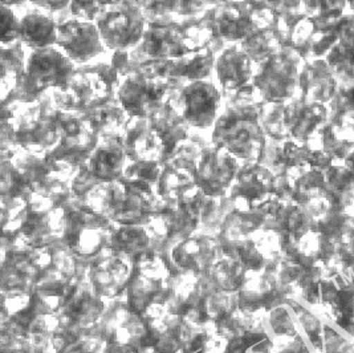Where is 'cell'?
Instances as JSON below:
<instances>
[{
    "mask_svg": "<svg viewBox=\"0 0 354 353\" xmlns=\"http://www.w3.org/2000/svg\"><path fill=\"white\" fill-rule=\"evenodd\" d=\"M242 162L225 147L207 145L201 152L194 181L209 197H225L232 188Z\"/></svg>",
    "mask_w": 354,
    "mask_h": 353,
    "instance_id": "7",
    "label": "cell"
},
{
    "mask_svg": "<svg viewBox=\"0 0 354 353\" xmlns=\"http://www.w3.org/2000/svg\"><path fill=\"white\" fill-rule=\"evenodd\" d=\"M335 78L341 85L354 87V55L336 44L325 57Z\"/></svg>",
    "mask_w": 354,
    "mask_h": 353,
    "instance_id": "36",
    "label": "cell"
},
{
    "mask_svg": "<svg viewBox=\"0 0 354 353\" xmlns=\"http://www.w3.org/2000/svg\"><path fill=\"white\" fill-rule=\"evenodd\" d=\"M337 33L336 31L332 33H313L312 39H310V46H309V55H308V62L316 60V59H325L326 55L330 52L337 44Z\"/></svg>",
    "mask_w": 354,
    "mask_h": 353,
    "instance_id": "45",
    "label": "cell"
},
{
    "mask_svg": "<svg viewBox=\"0 0 354 353\" xmlns=\"http://www.w3.org/2000/svg\"><path fill=\"white\" fill-rule=\"evenodd\" d=\"M284 118L290 140L306 144L329 121V108L297 93L286 104Z\"/></svg>",
    "mask_w": 354,
    "mask_h": 353,
    "instance_id": "11",
    "label": "cell"
},
{
    "mask_svg": "<svg viewBox=\"0 0 354 353\" xmlns=\"http://www.w3.org/2000/svg\"><path fill=\"white\" fill-rule=\"evenodd\" d=\"M57 33L56 20L41 12H30L21 17L19 42L31 51L49 48L56 46Z\"/></svg>",
    "mask_w": 354,
    "mask_h": 353,
    "instance_id": "23",
    "label": "cell"
},
{
    "mask_svg": "<svg viewBox=\"0 0 354 353\" xmlns=\"http://www.w3.org/2000/svg\"><path fill=\"white\" fill-rule=\"evenodd\" d=\"M170 96L167 79L149 76L138 69H134L124 79L117 93L128 116L138 118H151L160 112Z\"/></svg>",
    "mask_w": 354,
    "mask_h": 353,
    "instance_id": "5",
    "label": "cell"
},
{
    "mask_svg": "<svg viewBox=\"0 0 354 353\" xmlns=\"http://www.w3.org/2000/svg\"><path fill=\"white\" fill-rule=\"evenodd\" d=\"M254 12H260V11H264V10H270L267 7V3L266 0H243Z\"/></svg>",
    "mask_w": 354,
    "mask_h": 353,
    "instance_id": "52",
    "label": "cell"
},
{
    "mask_svg": "<svg viewBox=\"0 0 354 353\" xmlns=\"http://www.w3.org/2000/svg\"><path fill=\"white\" fill-rule=\"evenodd\" d=\"M121 134L129 160L161 161V143L151 128L150 118L129 117Z\"/></svg>",
    "mask_w": 354,
    "mask_h": 353,
    "instance_id": "18",
    "label": "cell"
},
{
    "mask_svg": "<svg viewBox=\"0 0 354 353\" xmlns=\"http://www.w3.org/2000/svg\"><path fill=\"white\" fill-rule=\"evenodd\" d=\"M325 197V173L317 169H308L296 178L292 201L306 206L308 202Z\"/></svg>",
    "mask_w": 354,
    "mask_h": 353,
    "instance_id": "31",
    "label": "cell"
},
{
    "mask_svg": "<svg viewBox=\"0 0 354 353\" xmlns=\"http://www.w3.org/2000/svg\"><path fill=\"white\" fill-rule=\"evenodd\" d=\"M115 0H71L69 11L72 17L88 21H96L104 7Z\"/></svg>",
    "mask_w": 354,
    "mask_h": 353,
    "instance_id": "43",
    "label": "cell"
},
{
    "mask_svg": "<svg viewBox=\"0 0 354 353\" xmlns=\"http://www.w3.org/2000/svg\"><path fill=\"white\" fill-rule=\"evenodd\" d=\"M286 104L266 102L261 108V127L267 136L274 141L284 143L290 140V133L286 127L284 118Z\"/></svg>",
    "mask_w": 354,
    "mask_h": 353,
    "instance_id": "33",
    "label": "cell"
},
{
    "mask_svg": "<svg viewBox=\"0 0 354 353\" xmlns=\"http://www.w3.org/2000/svg\"><path fill=\"white\" fill-rule=\"evenodd\" d=\"M28 56L24 46L15 42L8 46H0V98L6 102L17 91L19 81L26 73Z\"/></svg>",
    "mask_w": 354,
    "mask_h": 353,
    "instance_id": "24",
    "label": "cell"
},
{
    "mask_svg": "<svg viewBox=\"0 0 354 353\" xmlns=\"http://www.w3.org/2000/svg\"><path fill=\"white\" fill-rule=\"evenodd\" d=\"M138 1H141V4H142V0H138Z\"/></svg>",
    "mask_w": 354,
    "mask_h": 353,
    "instance_id": "56",
    "label": "cell"
},
{
    "mask_svg": "<svg viewBox=\"0 0 354 353\" xmlns=\"http://www.w3.org/2000/svg\"><path fill=\"white\" fill-rule=\"evenodd\" d=\"M264 104L252 82L228 93L225 109L211 132V143L225 147L242 163L258 162L267 140L261 127Z\"/></svg>",
    "mask_w": 354,
    "mask_h": 353,
    "instance_id": "1",
    "label": "cell"
},
{
    "mask_svg": "<svg viewBox=\"0 0 354 353\" xmlns=\"http://www.w3.org/2000/svg\"><path fill=\"white\" fill-rule=\"evenodd\" d=\"M85 72L93 84L97 98L117 96L120 87L124 81L120 71L115 68L109 59V62H100L97 64H85L77 66Z\"/></svg>",
    "mask_w": 354,
    "mask_h": 353,
    "instance_id": "26",
    "label": "cell"
},
{
    "mask_svg": "<svg viewBox=\"0 0 354 353\" xmlns=\"http://www.w3.org/2000/svg\"><path fill=\"white\" fill-rule=\"evenodd\" d=\"M56 47L77 66L88 64L106 52L96 23L76 17L59 23Z\"/></svg>",
    "mask_w": 354,
    "mask_h": 353,
    "instance_id": "9",
    "label": "cell"
},
{
    "mask_svg": "<svg viewBox=\"0 0 354 353\" xmlns=\"http://www.w3.org/2000/svg\"><path fill=\"white\" fill-rule=\"evenodd\" d=\"M337 87L338 81L325 59L310 60L303 65L299 79V95L328 105Z\"/></svg>",
    "mask_w": 354,
    "mask_h": 353,
    "instance_id": "20",
    "label": "cell"
},
{
    "mask_svg": "<svg viewBox=\"0 0 354 353\" xmlns=\"http://www.w3.org/2000/svg\"><path fill=\"white\" fill-rule=\"evenodd\" d=\"M98 183L101 182L93 176V173L88 168V163H85L79 168L71 178L72 195L80 201H84L85 197L91 193Z\"/></svg>",
    "mask_w": 354,
    "mask_h": 353,
    "instance_id": "41",
    "label": "cell"
},
{
    "mask_svg": "<svg viewBox=\"0 0 354 353\" xmlns=\"http://www.w3.org/2000/svg\"><path fill=\"white\" fill-rule=\"evenodd\" d=\"M163 172L161 161L129 160L124 168L122 179L129 182H145L156 188Z\"/></svg>",
    "mask_w": 354,
    "mask_h": 353,
    "instance_id": "35",
    "label": "cell"
},
{
    "mask_svg": "<svg viewBox=\"0 0 354 353\" xmlns=\"http://www.w3.org/2000/svg\"><path fill=\"white\" fill-rule=\"evenodd\" d=\"M100 143V137L93 132L82 136H62L57 145L46 153V157L53 168L68 176L85 165Z\"/></svg>",
    "mask_w": 354,
    "mask_h": 353,
    "instance_id": "14",
    "label": "cell"
},
{
    "mask_svg": "<svg viewBox=\"0 0 354 353\" xmlns=\"http://www.w3.org/2000/svg\"><path fill=\"white\" fill-rule=\"evenodd\" d=\"M274 174L259 162H244L227 197L241 195L248 199L252 210L258 209L272 197Z\"/></svg>",
    "mask_w": 354,
    "mask_h": 353,
    "instance_id": "17",
    "label": "cell"
},
{
    "mask_svg": "<svg viewBox=\"0 0 354 353\" xmlns=\"http://www.w3.org/2000/svg\"><path fill=\"white\" fill-rule=\"evenodd\" d=\"M62 134L56 127L39 117V102L24 104L15 120V140L20 149L46 154L60 141Z\"/></svg>",
    "mask_w": 354,
    "mask_h": 353,
    "instance_id": "10",
    "label": "cell"
},
{
    "mask_svg": "<svg viewBox=\"0 0 354 353\" xmlns=\"http://www.w3.org/2000/svg\"><path fill=\"white\" fill-rule=\"evenodd\" d=\"M80 116L89 130L98 137L121 132L129 118L117 96L96 98L85 111L80 112Z\"/></svg>",
    "mask_w": 354,
    "mask_h": 353,
    "instance_id": "21",
    "label": "cell"
},
{
    "mask_svg": "<svg viewBox=\"0 0 354 353\" xmlns=\"http://www.w3.org/2000/svg\"><path fill=\"white\" fill-rule=\"evenodd\" d=\"M322 134L324 150L335 163H345L354 150V114L329 118Z\"/></svg>",
    "mask_w": 354,
    "mask_h": 353,
    "instance_id": "22",
    "label": "cell"
},
{
    "mask_svg": "<svg viewBox=\"0 0 354 353\" xmlns=\"http://www.w3.org/2000/svg\"><path fill=\"white\" fill-rule=\"evenodd\" d=\"M243 353H274V341L272 337H266L264 340L251 345Z\"/></svg>",
    "mask_w": 354,
    "mask_h": 353,
    "instance_id": "51",
    "label": "cell"
},
{
    "mask_svg": "<svg viewBox=\"0 0 354 353\" xmlns=\"http://www.w3.org/2000/svg\"><path fill=\"white\" fill-rule=\"evenodd\" d=\"M202 19L215 37L212 51L222 52L225 43L239 44L255 28H258L257 14L243 1L234 0L209 7Z\"/></svg>",
    "mask_w": 354,
    "mask_h": 353,
    "instance_id": "6",
    "label": "cell"
},
{
    "mask_svg": "<svg viewBox=\"0 0 354 353\" xmlns=\"http://www.w3.org/2000/svg\"><path fill=\"white\" fill-rule=\"evenodd\" d=\"M178 1H179L178 17H198V15H202L207 8H209L207 0H178Z\"/></svg>",
    "mask_w": 354,
    "mask_h": 353,
    "instance_id": "48",
    "label": "cell"
},
{
    "mask_svg": "<svg viewBox=\"0 0 354 353\" xmlns=\"http://www.w3.org/2000/svg\"><path fill=\"white\" fill-rule=\"evenodd\" d=\"M301 7L306 14L316 21L337 23L346 14V0H303Z\"/></svg>",
    "mask_w": 354,
    "mask_h": 353,
    "instance_id": "34",
    "label": "cell"
},
{
    "mask_svg": "<svg viewBox=\"0 0 354 353\" xmlns=\"http://www.w3.org/2000/svg\"><path fill=\"white\" fill-rule=\"evenodd\" d=\"M315 33L313 23L309 17H306L301 20L295 31L290 36V48L295 49L304 62H308V55H309V46H310V39L312 35Z\"/></svg>",
    "mask_w": 354,
    "mask_h": 353,
    "instance_id": "42",
    "label": "cell"
},
{
    "mask_svg": "<svg viewBox=\"0 0 354 353\" xmlns=\"http://www.w3.org/2000/svg\"><path fill=\"white\" fill-rule=\"evenodd\" d=\"M1 12V40L0 46H8L19 42L21 19L17 17L14 10L8 6L0 7Z\"/></svg>",
    "mask_w": 354,
    "mask_h": 353,
    "instance_id": "44",
    "label": "cell"
},
{
    "mask_svg": "<svg viewBox=\"0 0 354 353\" xmlns=\"http://www.w3.org/2000/svg\"><path fill=\"white\" fill-rule=\"evenodd\" d=\"M345 165H346V166H348V168H349V169H351V170L354 173V150L353 153H352V154L346 159V161H345Z\"/></svg>",
    "mask_w": 354,
    "mask_h": 353,
    "instance_id": "54",
    "label": "cell"
},
{
    "mask_svg": "<svg viewBox=\"0 0 354 353\" xmlns=\"http://www.w3.org/2000/svg\"><path fill=\"white\" fill-rule=\"evenodd\" d=\"M24 0H1V6H8V7H12V6H19L21 4Z\"/></svg>",
    "mask_w": 354,
    "mask_h": 353,
    "instance_id": "53",
    "label": "cell"
},
{
    "mask_svg": "<svg viewBox=\"0 0 354 353\" xmlns=\"http://www.w3.org/2000/svg\"><path fill=\"white\" fill-rule=\"evenodd\" d=\"M179 23L182 30V44L185 55L212 48L215 37L209 31V27L205 24L202 15L194 17V20L190 19Z\"/></svg>",
    "mask_w": 354,
    "mask_h": 353,
    "instance_id": "29",
    "label": "cell"
},
{
    "mask_svg": "<svg viewBox=\"0 0 354 353\" xmlns=\"http://www.w3.org/2000/svg\"><path fill=\"white\" fill-rule=\"evenodd\" d=\"M258 162L267 169H270L274 174L286 173L287 166L283 157V143L267 138Z\"/></svg>",
    "mask_w": 354,
    "mask_h": 353,
    "instance_id": "39",
    "label": "cell"
},
{
    "mask_svg": "<svg viewBox=\"0 0 354 353\" xmlns=\"http://www.w3.org/2000/svg\"><path fill=\"white\" fill-rule=\"evenodd\" d=\"M338 44L354 55V12L345 14L336 24Z\"/></svg>",
    "mask_w": 354,
    "mask_h": 353,
    "instance_id": "47",
    "label": "cell"
},
{
    "mask_svg": "<svg viewBox=\"0 0 354 353\" xmlns=\"http://www.w3.org/2000/svg\"><path fill=\"white\" fill-rule=\"evenodd\" d=\"M329 118L354 114V87L338 84L335 96L328 104Z\"/></svg>",
    "mask_w": 354,
    "mask_h": 353,
    "instance_id": "40",
    "label": "cell"
},
{
    "mask_svg": "<svg viewBox=\"0 0 354 353\" xmlns=\"http://www.w3.org/2000/svg\"><path fill=\"white\" fill-rule=\"evenodd\" d=\"M127 161L122 134L115 132L100 137V143L86 163L100 182L108 183L122 178Z\"/></svg>",
    "mask_w": 354,
    "mask_h": 353,
    "instance_id": "13",
    "label": "cell"
},
{
    "mask_svg": "<svg viewBox=\"0 0 354 353\" xmlns=\"http://www.w3.org/2000/svg\"><path fill=\"white\" fill-rule=\"evenodd\" d=\"M304 63L295 49L284 47L255 65L252 85L266 102L287 104L299 93V79Z\"/></svg>",
    "mask_w": 354,
    "mask_h": 353,
    "instance_id": "3",
    "label": "cell"
},
{
    "mask_svg": "<svg viewBox=\"0 0 354 353\" xmlns=\"http://www.w3.org/2000/svg\"><path fill=\"white\" fill-rule=\"evenodd\" d=\"M142 12L147 23H170V17L177 15L178 0H142Z\"/></svg>",
    "mask_w": 354,
    "mask_h": 353,
    "instance_id": "37",
    "label": "cell"
},
{
    "mask_svg": "<svg viewBox=\"0 0 354 353\" xmlns=\"http://www.w3.org/2000/svg\"><path fill=\"white\" fill-rule=\"evenodd\" d=\"M95 23L108 51L138 47L147 26L138 0H115L106 4Z\"/></svg>",
    "mask_w": 354,
    "mask_h": 353,
    "instance_id": "4",
    "label": "cell"
},
{
    "mask_svg": "<svg viewBox=\"0 0 354 353\" xmlns=\"http://www.w3.org/2000/svg\"><path fill=\"white\" fill-rule=\"evenodd\" d=\"M287 303L293 309L296 320L299 324V329L301 335L306 337L310 348L315 353H322L324 351V328L325 323L313 312L309 307H306L301 300L288 299Z\"/></svg>",
    "mask_w": 354,
    "mask_h": 353,
    "instance_id": "27",
    "label": "cell"
},
{
    "mask_svg": "<svg viewBox=\"0 0 354 353\" xmlns=\"http://www.w3.org/2000/svg\"><path fill=\"white\" fill-rule=\"evenodd\" d=\"M266 324L271 337L290 336L300 332L293 309L287 302L266 312Z\"/></svg>",
    "mask_w": 354,
    "mask_h": 353,
    "instance_id": "32",
    "label": "cell"
},
{
    "mask_svg": "<svg viewBox=\"0 0 354 353\" xmlns=\"http://www.w3.org/2000/svg\"><path fill=\"white\" fill-rule=\"evenodd\" d=\"M50 95L55 105L65 112H82L97 98L89 76L79 68H76L66 91L52 89Z\"/></svg>",
    "mask_w": 354,
    "mask_h": 353,
    "instance_id": "25",
    "label": "cell"
},
{
    "mask_svg": "<svg viewBox=\"0 0 354 353\" xmlns=\"http://www.w3.org/2000/svg\"><path fill=\"white\" fill-rule=\"evenodd\" d=\"M176 104L187 125L196 130L214 128L223 104L222 91L209 80L186 84L176 96Z\"/></svg>",
    "mask_w": 354,
    "mask_h": 353,
    "instance_id": "8",
    "label": "cell"
},
{
    "mask_svg": "<svg viewBox=\"0 0 354 353\" xmlns=\"http://www.w3.org/2000/svg\"><path fill=\"white\" fill-rule=\"evenodd\" d=\"M177 93H171L160 112L150 118L151 128L156 132L162 146V163L170 160L178 147L190 137V127L180 116L176 104Z\"/></svg>",
    "mask_w": 354,
    "mask_h": 353,
    "instance_id": "12",
    "label": "cell"
},
{
    "mask_svg": "<svg viewBox=\"0 0 354 353\" xmlns=\"http://www.w3.org/2000/svg\"><path fill=\"white\" fill-rule=\"evenodd\" d=\"M348 1V8L351 10V12H354V0H346Z\"/></svg>",
    "mask_w": 354,
    "mask_h": 353,
    "instance_id": "55",
    "label": "cell"
},
{
    "mask_svg": "<svg viewBox=\"0 0 354 353\" xmlns=\"http://www.w3.org/2000/svg\"><path fill=\"white\" fill-rule=\"evenodd\" d=\"M32 6L46 10L50 14H56V12H62L65 8H69L71 0H28Z\"/></svg>",
    "mask_w": 354,
    "mask_h": 353,
    "instance_id": "50",
    "label": "cell"
},
{
    "mask_svg": "<svg viewBox=\"0 0 354 353\" xmlns=\"http://www.w3.org/2000/svg\"><path fill=\"white\" fill-rule=\"evenodd\" d=\"M137 48L146 57L153 60H167L185 56L180 23H147L142 42Z\"/></svg>",
    "mask_w": 354,
    "mask_h": 353,
    "instance_id": "16",
    "label": "cell"
},
{
    "mask_svg": "<svg viewBox=\"0 0 354 353\" xmlns=\"http://www.w3.org/2000/svg\"><path fill=\"white\" fill-rule=\"evenodd\" d=\"M266 3H267V7L276 15L303 8L301 7L303 0H266Z\"/></svg>",
    "mask_w": 354,
    "mask_h": 353,
    "instance_id": "49",
    "label": "cell"
},
{
    "mask_svg": "<svg viewBox=\"0 0 354 353\" xmlns=\"http://www.w3.org/2000/svg\"><path fill=\"white\" fill-rule=\"evenodd\" d=\"M216 53L212 49L194 52L178 59L162 60L160 78L176 79L185 84L207 80L215 72Z\"/></svg>",
    "mask_w": 354,
    "mask_h": 353,
    "instance_id": "19",
    "label": "cell"
},
{
    "mask_svg": "<svg viewBox=\"0 0 354 353\" xmlns=\"http://www.w3.org/2000/svg\"><path fill=\"white\" fill-rule=\"evenodd\" d=\"M76 68L77 65L56 46L35 49L28 55L26 73L19 81L17 91L1 107L14 102L35 104L52 89L66 91Z\"/></svg>",
    "mask_w": 354,
    "mask_h": 353,
    "instance_id": "2",
    "label": "cell"
},
{
    "mask_svg": "<svg viewBox=\"0 0 354 353\" xmlns=\"http://www.w3.org/2000/svg\"><path fill=\"white\" fill-rule=\"evenodd\" d=\"M254 73L255 63L239 44H231L216 56L215 75L219 87L225 93L236 92L251 84Z\"/></svg>",
    "mask_w": 354,
    "mask_h": 353,
    "instance_id": "15",
    "label": "cell"
},
{
    "mask_svg": "<svg viewBox=\"0 0 354 353\" xmlns=\"http://www.w3.org/2000/svg\"><path fill=\"white\" fill-rule=\"evenodd\" d=\"M306 14L304 10H295L290 11L286 14H280L274 17V35L279 40V43L281 44V47H290V36L295 31V28L297 27V24L306 19Z\"/></svg>",
    "mask_w": 354,
    "mask_h": 353,
    "instance_id": "38",
    "label": "cell"
},
{
    "mask_svg": "<svg viewBox=\"0 0 354 353\" xmlns=\"http://www.w3.org/2000/svg\"><path fill=\"white\" fill-rule=\"evenodd\" d=\"M0 172L1 198H28L33 193L30 181L21 173L14 161H1Z\"/></svg>",
    "mask_w": 354,
    "mask_h": 353,
    "instance_id": "30",
    "label": "cell"
},
{
    "mask_svg": "<svg viewBox=\"0 0 354 353\" xmlns=\"http://www.w3.org/2000/svg\"><path fill=\"white\" fill-rule=\"evenodd\" d=\"M274 26V24H272ZM271 27H258L239 43L241 48L251 57L255 65L283 48Z\"/></svg>",
    "mask_w": 354,
    "mask_h": 353,
    "instance_id": "28",
    "label": "cell"
},
{
    "mask_svg": "<svg viewBox=\"0 0 354 353\" xmlns=\"http://www.w3.org/2000/svg\"><path fill=\"white\" fill-rule=\"evenodd\" d=\"M274 353H313L301 332L290 336L272 337Z\"/></svg>",
    "mask_w": 354,
    "mask_h": 353,
    "instance_id": "46",
    "label": "cell"
}]
</instances>
